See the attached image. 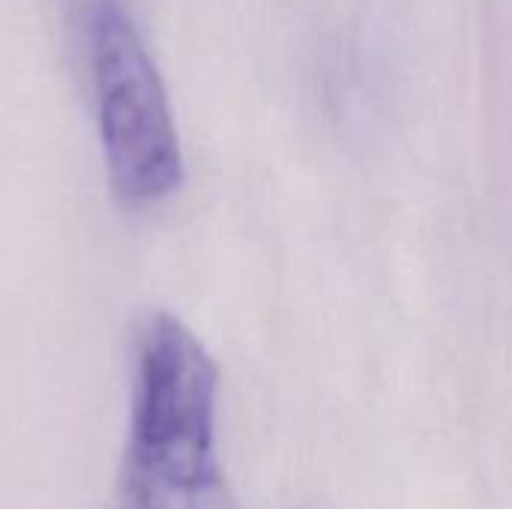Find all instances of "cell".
Instances as JSON below:
<instances>
[{
  "mask_svg": "<svg viewBox=\"0 0 512 509\" xmlns=\"http://www.w3.org/2000/svg\"><path fill=\"white\" fill-rule=\"evenodd\" d=\"M90 66L111 192L126 207L171 198L183 150L168 90L123 0H90Z\"/></svg>",
  "mask_w": 512,
  "mask_h": 509,
  "instance_id": "cell-2",
  "label": "cell"
},
{
  "mask_svg": "<svg viewBox=\"0 0 512 509\" xmlns=\"http://www.w3.org/2000/svg\"><path fill=\"white\" fill-rule=\"evenodd\" d=\"M219 369L201 339L156 312L138 342L126 501L207 509L216 489Z\"/></svg>",
  "mask_w": 512,
  "mask_h": 509,
  "instance_id": "cell-1",
  "label": "cell"
}]
</instances>
